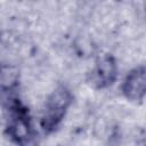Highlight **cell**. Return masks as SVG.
<instances>
[{
  "label": "cell",
  "mask_w": 146,
  "mask_h": 146,
  "mask_svg": "<svg viewBox=\"0 0 146 146\" xmlns=\"http://www.w3.org/2000/svg\"><path fill=\"white\" fill-rule=\"evenodd\" d=\"M5 107L7 111V121L5 135L15 146H27L35 136L32 116L26 105L14 95H6Z\"/></svg>",
  "instance_id": "obj_1"
},
{
  "label": "cell",
  "mask_w": 146,
  "mask_h": 146,
  "mask_svg": "<svg viewBox=\"0 0 146 146\" xmlns=\"http://www.w3.org/2000/svg\"><path fill=\"white\" fill-rule=\"evenodd\" d=\"M73 100L72 90L64 83L57 84L50 91L43 103L39 119V127L43 135L49 136L59 129L73 105Z\"/></svg>",
  "instance_id": "obj_2"
},
{
  "label": "cell",
  "mask_w": 146,
  "mask_h": 146,
  "mask_svg": "<svg viewBox=\"0 0 146 146\" xmlns=\"http://www.w3.org/2000/svg\"><path fill=\"white\" fill-rule=\"evenodd\" d=\"M119 71L116 57L111 52H102L95 58L87 74V83L95 90H106L116 83Z\"/></svg>",
  "instance_id": "obj_3"
},
{
  "label": "cell",
  "mask_w": 146,
  "mask_h": 146,
  "mask_svg": "<svg viewBox=\"0 0 146 146\" xmlns=\"http://www.w3.org/2000/svg\"><path fill=\"white\" fill-rule=\"evenodd\" d=\"M121 94L130 103H144L146 96V67L144 64L129 70L121 82Z\"/></svg>",
  "instance_id": "obj_4"
},
{
  "label": "cell",
  "mask_w": 146,
  "mask_h": 146,
  "mask_svg": "<svg viewBox=\"0 0 146 146\" xmlns=\"http://www.w3.org/2000/svg\"><path fill=\"white\" fill-rule=\"evenodd\" d=\"M21 84V70L18 65L0 60V92L3 95H14Z\"/></svg>",
  "instance_id": "obj_5"
}]
</instances>
